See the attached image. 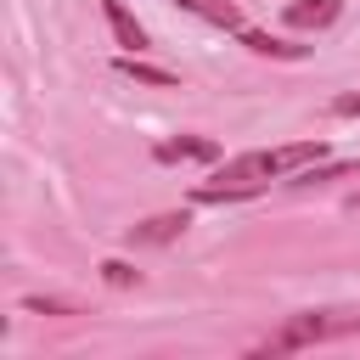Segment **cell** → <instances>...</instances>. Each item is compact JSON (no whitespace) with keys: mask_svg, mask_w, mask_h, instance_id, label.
<instances>
[{"mask_svg":"<svg viewBox=\"0 0 360 360\" xmlns=\"http://www.w3.org/2000/svg\"><path fill=\"white\" fill-rule=\"evenodd\" d=\"M321 158H326V141H292V146H264V152L225 158V163L214 169V180L191 191V202H236V197H253V191H264L270 180L298 174V169H309V163H321Z\"/></svg>","mask_w":360,"mask_h":360,"instance_id":"6da1fadb","label":"cell"},{"mask_svg":"<svg viewBox=\"0 0 360 360\" xmlns=\"http://www.w3.org/2000/svg\"><path fill=\"white\" fill-rule=\"evenodd\" d=\"M343 332H360V315H292L281 332H270V338L259 343V354L309 349V343H326V338H343Z\"/></svg>","mask_w":360,"mask_h":360,"instance_id":"7a4b0ae2","label":"cell"},{"mask_svg":"<svg viewBox=\"0 0 360 360\" xmlns=\"http://www.w3.org/2000/svg\"><path fill=\"white\" fill-rule=\"evenodd\" d=\"M343 11V0H287L281 6V22L287 28H332Z\"/></svg>","mask_w":360,"mask_h":360,"instance_id":"3957f363","label":"cell"},{"mask_svg":"<svg viewBox=\"0 0 360 360\" xmlns=\"http://www.w3.org/2000/svg\"><path fill=\"white\" fill-rule=\"evenodd\" d=\"M158 163H219V146L202 135H180V141H158Z\"/></svg>","mask_w":360,"mask_h":360,"instance_id":"277c9868","label":"cell"},{"mask_svg":"<svg viewBox=\"0 0 360 360\" xmlns=\"http://www.w3.org/2000/svg\"><path fill=\"white\" fill-rule=\"evenodd\" d=\"M186 225H191L186 214H152V219L129 225V242H135V248H163V242H174Z\"/></svg>","mask_w":360,"mask_h":360,"instance_id":"5b68a950","label":"cell"},{"mask_svg":"<svg viewBox=\"0 0 360 360\" xmlns=\"http://www.w3.org/2000/svg\"><path fill=\"white\" fill-rule=\"evenodd\" d=\"M180 11H191V17H202V22H214V28H231V34H248V17L231 6V0H174Z\"/></svg>","mask_w":360,"mask_h":360,"instance_id":"8992f818","label":"cell"},{"mask_svg":"<svg viewBox=\"0 0 360 360\" xmlns=\"http://www.w3.org/2000/svg\"><path fill=\"white\" fill-rule=\"evenodd\" d=\"M101 11H107V28H112V39H118L124 51H146V28L129 17L124 0H101Z\"/></svg>","mask_w":360,"mask_h":360,"instance_id":"52a82bcc","label":"cell"},{"mask_svg":"<svg viewBox=\"0 0 360 360\" xmlns=\"http://www.w3.org/2000/svg\"><path fill=\"white\" fill-rule=\"evenodd\" d=\"M118 73H124V79H135V84H158V90H174V84H180L174 73L146 68V62H135V56H118Z\"/></svg>","mask_w":360,"mask_h":360,"instance_id":"ba28073f","label":"cell"},{"mask_svg":"<svg viewBox=\"0 0 360 360\" xmlns=\"http://www.w3.org/2000/svg\"><path fill=\"white\" fill-rule=\"evenodd\" d=\"M242 45H248V51H259V56H287V62H292V56H304V45L270 39V34H259V28H248V34H242Z\"/></svg>","mask_w":360,"mask_h":360,"instance_id":"9c48e42d","label":"cell"},{"mask_svg":"<svg viewBox=\"0 0 360 360\" xmlns=\"http://www.w3.org/2000/svg\"><path fill=\"white\" fill-rule=\"evenodd\" d=\"M101 281H107V287H141V270H129L124 259H107V264H101Z\"/></svg>","mask_w":360,"mask_h":360,"instance_id":"30bf717a","label":"cell"},{"mask_svg":"<svg viewBox=\"0 0 360 360\" xmlns=\"http://www.w3.org/2000/svg\"><path fill=\"white\" fill-rule=\"evenodd\" d=\"M354 163H321V169H304L298 174V186H326V180H343Z\"/></svg>","mask_w":360,"mask_h":360,"instance_id":"8fae6325","label":"cell"},{"mask_svg":"<svg viewBox=\"0 0 360 360\" xmlns=\"http://www.w3.org/2000/svg\"><path fill=\"white\" fill-rule=\"evenodd\" d=\"M22 309H34V315H73L68 298H22Z\"/></svg>","mask_w":360,"mask_h":360,"instance_id":"7c38bea8","label":"cell"},{"mask_svg":"<svg viewBox=\"0 0 360 360\" xmlns=\"http://www.w3.org/2000/svg\"><path fill=\"white\" fill-rule=\"evenodd\" d=\"M332 112H338V118H354V112H360V96H338Z\"/></svg>","mask_w":360,"mask_h":360,"instance_id":"4fadbf2b","label":"cell"},{"mask_svg":"<svg viewBox=\"0 0 360 360\" xmlns=\"http://www.w3.org/2000/svg\"><path fill=\"white\" fill-rule=\"evenodd\" d=\"M354 208H360V197H354Z\"/></svg>","mask_w":360,"mask_h":360,"instance_id":"5bb4252c","label":"cell"}]
</instances>
